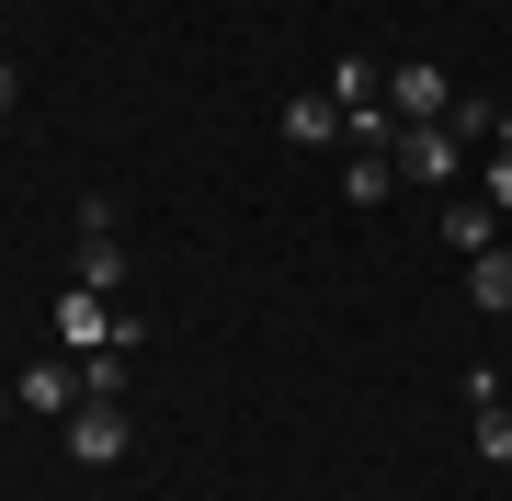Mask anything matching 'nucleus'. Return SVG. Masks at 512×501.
Masks as SVG:
<instances>
[{
	"instance_id": "obj_1",
	"label": "nucleus",
	"mask_w": 512,
	"mask_h": 501,
	"mask_svg": "<svg viewBox=\"0 0 512 501\" xmlns=\"http://www.w3.org/2000/svg\"><path fill=\"white\" fill-rule=\"evenodd\" d=\"M387 160H399V183L444 194V183L467 171V137H456V126H399V137H387Z\"/></svg>"
},
{
	"instance_id": "obj_2",
	"label": "nucleus",
	"mask_w": 512,
	"mask_h": 501,
	"mask_svg": "<svg viewBox=\"0 0 512 501\" xmlns=\"http://www.w3.org/2000/svg\"><path fill=\"white\" fill-rule=\"evenodd\" d=\"M57 433H69V456H80V467H114V456L137 445L126 399H80V410H69V422H57Z\"/></svg>"
},
{
	"instance_id": "obj_3",
	"label": "nucleus",
	"mask_w": 512,
	"mask_h": 501,
	"mask_svg": "<svg viewBox=\"0 0 512 501\" xmlns=\"http://www.w3.org/2000/svg\"><path fill=\"white\" fill-rule=\"evenodd\" d=\"M387 114H399V126H444V114H456V80L444 69H387Z\"/></svg>"
},
{
	"instance_id": "obj_4",
	"label": "nucleus",
	"mask_w": 512,
	"mask_h": 501,
	"mask_svg": "<svg viewBox=\"0 0 512 501\" xmlns=\"http://www.w3.org/2000/svg\"><path fill=\"white\" fill-rule=\"evenodd\" d=\"M57 342L103 353V342H126V319H114V297H92V285H69V297H57Z\"/></svg>"
},
{
	"instance_id": "obj_5",
	"label": "nucleus",
	"mask_w": 512,
	"mask_h": 501,
	"mask_svg": "<svg viewBox=\"0 0 512 501\" xmlns=\"http://www.w3.org/2000/svg\"><path fill=\"white\" fill-rule=\"evenodd\" d=\"M12 399H23V410H57V422H69V410L92 399V388H80V365H69V353H46V365H23V376H12Z\"/></svg>"
},
{
	"instance_id": "obj_6",
	"label": "nucleus",
	"mask_w": 512,
	"mask_h": 501,
	"mask_svg": "<svg viewBox=\"0 0 512 501\" xmlns=\"http://www.w3.org/2000/svg\"><path fill=\"white\" fill-rule=\"evenodd\" d=\"M444 240H456L467 262H478V251H501V205H490V194H444Z\"/></svg>"
},
{
	"instance_id": "obj_7",
	"label": "nucleus",
	"mask_w": 512,
	"mask_h": 501,
	"mask_svg": "<svg viewBox=\"0 0 512 501\" xmlns=\"http://www.w3.org/2000/svg\"><path fill=\"white\" fill-rule=\"evenodd\" d=\"M285 137H296V149H330V137H342V103H330V92H296L285 103Z\"/></svg>"
},
{
	"instance_id": "obj_8",
	"label": "nucleus",
	"mask_w": 512,
	"mask_h": 501,
	"mask_svg": "<svg viewBox=\"0 0 512 501\" xmlns=\"http://www.w3.org/2000/svg\"><path fill=\"white\" fill-rule=\"evenodd\" d=\"M126 376H137V342H103V353H80V388H92V399H126Z\"/></svg>"
},
{
	"instance_id": "obj_9",
	"label": "nucleus",
	"mask_w": 512,
	"mask_h": 501,
	"mask_svg": "<svg viewBox=\"0 0 512 501\" xmlns=\"http://www.w3.org/2000/svg\"><path fill=\"white\" fill-rule=\"evenodd\" d=\"M467 297L490 308V319H512V251H478L467 262Z\"/></svg>"
},
{
	"instance_id": "obj_10",
	"label": "nucleus",
	"mask_w": 512,
	"mask_h": 501,
	"mask_svg": "<svg viewBox=\"0 0 512 501\" xmlns=\"http://www.w3.org/2000/svg\"><path fill=\"white\" fill-rule=\"evenodd\" d=\"M387 183H399L387 149H353V160H342V194H353V205H387Z\"/></svg>"
},
{
	"instance_id": "obj_11",
	"label": "nucleus",
	"mask_w": 512,
	"mask_h": 501,
	"mask_svg": "<svg viewBox=\"0 0 512 501\" xmlns=\"http://www.w3.org/2000/svg\"><path fill=\"white\" fill-rule=\"evenodd\" d=\"M80 285H92V297H114V285H126V251H114V240H80Z\"/></svg>"
},
{
	"instance_id": "obj_12",
	"label": "nucleus",
	"mask_w": 512,
	"mask_h": 501,
	"mask_svg": "<svg viewBox=\"0 0 512 501\" xmlns=\"http://www.w3.org/2000/svg\"><path fill=\"white\" fill-rule=\"evenodd\" d=\"M478 456H490V467H512V410H501V399L478 410Z\"/></svg>"
},
{
	"instance_id": "obj_13",
	"label": "nucleus",
	"mask_w": 512,
	"mask_h": 501,
	"mask_svg": "<svg viewBox=\"0 0 512 501\" xmlns=\"http://www.w3.org/2000/svg\"><path fill=\"white\" fill-rule=\"evenodd\" d=\"M490 149H501V160H490V205L512 217V114H501V137H490Z\"/></svg>"
},
{
	"instance_id": "obj_14",
	"label": "nucleus",
	"mask_w": 512,
	"mask_h": 501,
	"mask_svg": "<svg viewBox=\"0 0 512 501\" xmlns=\"http://www.w3.org/2000/svg\"><path fill=\"white\" fill-rule=\"evenodd\" d=\"M23 103V69H12V57H0V114H12Z\"/></svg>"
}]
</instances>
